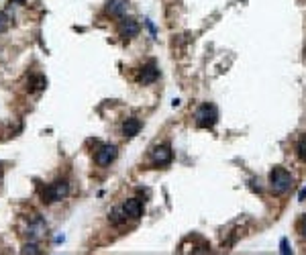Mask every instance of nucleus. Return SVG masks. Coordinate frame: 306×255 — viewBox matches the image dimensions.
<instances>
[{
	"instance_id": "f03ea898",
	"label": "nucleus",
	"mask_w": 306,
	"mask_h": 255,
	"mask_svg": "<svg viewBox=\"0 0 306 255\" xmlns=\"http://www.w3.org/2000/svg\"><path fill=\"white\" fill-rule=\"evenodd\" d=\"M216 121H219V111H216L214 104H202L194 112V123L200 129H210L216 125Z\"/></svg>"
},
{
	"instance_id": "6e6552de",
	"label": "nucleus",
	"mask_w": 306,
	"mask_h": 255,
	"mask_svg": "<svg viewBox=\"0 0 306 255\" xmlns=\"http://www.w3.org/2000/svg\"><path fill=\"white\" fill-rule=\"evenodd\" d=\"M45 231H47L45 221H43L41 217H39V214H35L33 221L29 223V229H27L29 239H41V237H45Z\"/></svg>"
},
{
	"instance_id": "f3484780",
	"label": "nucleus",
	"mask_w": 306,
	"mask_h": 255,
	"mask_svg": "<svg viewBox=\"0 0 306 255\" xmlns=\"http://www.w3.org/2000/svg\"><path fill=\"white\" fill-rule=\"evenodd\" d=\"M280 253H284V255H288V253H292V249H290V245H288V239H282L280 241Z\"/></svg>"
},
{
	"instance_id": "2eb2a0df",
	"label": "nucleus",
	"mask_w": 306,
	"mask_h": 255,
	"mask_svg": "<svg viewBox=\"0 0 306 255\" xmlns=\"http://www.w3.org/2000/svg\"><path fill=\"white\" fill-rule=\"evenodd\" d=\"M21 253H31V255H37V253H41V249H39L35 243H27L25 247L21 249Z\"/></svg>"
},
{
	"instance_id": "9d476101",
	"label": "nucleus",
	"mask_w": 306,
	"mask_h": 255,
	"mask_svg": "<svg viewBox=\"0 0 306 255\" xmlns=\"http://www.w3.org/2000/svg\"><path fill=\"white\" fill-rule=\"evenodd\" d=\"M157 78H160V70H157L155 62H147L141 70V82L143 84H153Z\"/></svg>"
},
{
	"instance_id": "39448f33",
	"label": "nucleus",
	"mask_w": 306,
	"mask_h": 255,
	"mask_svg": "<svg viewBox=\"0 0 306 255\" xmlns=\"http://www.w3.org/2000/svg\"><path fill=\"white\" fill-rule=\"evenodd\" d=\"M94 159L98 165H102V168H106V165H111L114 159H116V147L114 145H102L100 149L96 151Z\"/></svg>"
},
{
	"instance_id": "f257e3e1",
	"label": "nucleus",
	"mask_w": 306,
	"mask_h": 255,
	"mask_svg": "<svg viewBox=\"0 0 306 255\" xmlns=\"http://www.w3.org/2000/svg\"><path fill=\"white\" fill-rule=\"evenodd\" d=\"M292 186H294V175L288 172V170H284V168H274L270 172V188L274 194H288L292 190Z\"/></svg>"
},
{
	"instance_id": "6ab92c4d",
	"label": "nucleus",
	"mask_w": 306,
	"mask_h": 255,
	"mask_svg": "<svg viewBox=\"0 0 306 255\" xmlns=\"http://www.w3.org/2000/svg\"><path fill=\"white\" fill-rule=\"evenodd\" d=\"M304 198H306V188H302V190H300V194H298V200H300V202H302Z\"/></svg>"
},
{
	"instance_id": "1a4fd4ad",
	"label": "nucleus",
	"mask_w": 306,
	"mask_h": 255,
	"mask_svg": "<svg viewBox=\"0 0 306 255\" xmlns=\"http://www.w3.org/2000/svg\"><path fill=\"white\" fill-rule=\"evenodd\" d=\"M127 6H129L127 0H108V2H106V13L111 15V16L123 18L125 13H127Z\"/></svg>"
},
{
	"instance_id": "f8f14e48",
	"label": "nucleus",
	"mask_w": 306,
	"mask_h": 255,
	"mask_svg": "<svg viewBox=\"0 0 306 255\" xmlns=\"http://www.w3.org/2000/svg\"><path fill=\"white\" fill-rule=\"evenodd\" d=\"M127 219H129V217L125 214L123 207H121V208H114V210L111 212V223L116 224V227H118V224H123V223H127Z\"/></svg>"
},
{
	"instance_id": "9b49d317",
	"label": "nucleus",
	"mask_w": 306,
	"mask_h": 255,
	"mask_svg": "<svg viewBox=\"0 0 306 255\" xmlns=\"http://www.w3.org/2000/svg\"><path fill=\"white\" fill-rule=\"evenodd\" d=\"M141 131V121L139 119H127L123 123V135L125 137H135Z\"/></svg>"
},
{
	"instance_id": "aec40b11",
	"label": "nucleus",
	"mask_w": 306,
	"mask_h": 255,
	"mask_svg": "<svg viewBox=\"0 0 306 255\" xmlns=\"http://www.w3.org/2000/svg\"><path fill=\"white\" fill-rule=\"evenodd\" d=\"M11 2H16V4H23V2H27V0H11Z\"/></svg>"
},
{
	"instance_id": "20e7f679",
	"label": "nucleus",
	"mask_w": 306,
	"mask_h": 255,
	"mask_svg": "<svg viewBox=\"0 0 306 255\" xmlns=\"http://www.w3.org/2000/svg\"><path fill=\"white\" fill-rule=\"evenodd\" d=\"M174 153H172V147L167 143H161V145H155L151 149V161L155 165H167L172 161Z\"/></svg>"
},
{
	"instance_id": "7ed1b4c3",
	"label": "nucleus",
	"mask_w": 306,
	"mask_h": 255,
	"mask_svg": "<svg viewBox=\"0 0 306 255\" xmlns=\"http://www.w3.org/2000/svg\"><path fill=\"white\" fill-rule=\"evenodd\" d=\"M67 194H70V184H67L65 180H57V182L45 186V188L41 190V198H43V202L51 204V202L64 200Z\"/></svg>"
},
{
	"instance_id": "a211bd4d",
	"label": "nucleus",
	"mask_w": 306,
	"mask_h": 255,
	"mask_svg": "<svg viewBox=\"0 0 306 255\" xmlns=\"http://www.w3.org/2000/svg\"><path fill=\"white\" fill-rule=\"evenodd\" d=\"M300 233H302V237L306 239V219L302 221V224H300Z\"/></svg>"
},
{
	"instance_id": "dca6fc26",
	"label": "nucleus",
	"mask_w": 306,
	"mask_h": 255,
	"mask_svg": "<svg viewBox=\"0 0 306 255\" xmlns=\"http://www.w3.org/2000/svg\"><path fill=\"white\" fill-rule=\"evenodd\" d=\"M6 29H8V16H6V13L0 11V33H4Z\"/></svg>"
},
{
	"instance_id": "423d86ee",
	"label": "nucleus",
	"mask_w": 306,
	"mask_h": 255,
	"mask_svg": "<svg viewBox=\"0 0 306 255\" xmlns=\"http://www.w3.org/2000/svg\"><path fill=\"white\" fill-rule=\"evenodd\" d=\"M139 33V23L135 18H129V16H123L121 18V25H118V35L123 39H133Z\"/></svg>"
},
{
	"instance_id": "0eeeda50",
	"label": "nucleus",
	"mask_w": 306,
	"mask_h": 255,
	"mask_svg": "<svg viewBox=\"0 0 306 255\" xmlns=\"http://www.w3.org/2000/svg\"><path fill=\"white\" fill-rule=\"evenodd\" d=\"M123 210H125V214L129 219L137 221V219L143 217V202L139 198H129V200L123 202Z\"/></svg>"
},
{
	"instance_id": "ddd939ff",
	"label": "nucleus",
	"mask_w": 306,
	"mask_h": 255,
	"mask_svg": "<svg viewBox=\"0 0 306 255\" xmlns=\"http://www.w3.org/2000/svg\"><path fill=\"white\" fill-rule=\"evenodd\" d=\"M296 155H298V159L306 161V135H302L296 143Z\"/></svg>"
},
{
	"instance_id": "4468645a",
	"label": "nucleus",
	"mask_w": 306,
	"mask_h": 255,
	"mask_svg": "<svg viewBox=\"0 0 306 255\" xmlns=\"http://www.w3.org/2000/svg\"><path fill=\"white\" fill-rule=\"evenodd\" d=\"M31 84H33L35 90H43V88L47 86V80H45L43 76H37V78H33V80H31Z\"/></svg>"
}]
</instances>
